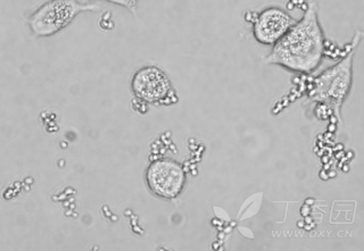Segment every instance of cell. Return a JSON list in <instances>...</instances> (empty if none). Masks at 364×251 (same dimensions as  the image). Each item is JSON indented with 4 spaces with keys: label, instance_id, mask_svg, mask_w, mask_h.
<instances>
[{
    "label": "cell",
    "instance_id": "obj_1",
    "mask_svg": "<svg viewBox=\"0 0 364 251\" xmlns=\"http://www.w3.org/2000/svg\"><path fill=\"white\" fill-rule=\"evenodd\" d=\"M326 38L318 20V5L309 4L303 18L296 21L287 33L274 43L265 58L267 65L299 74H312L321 65Z\"/></svg>",
    "mask_w": 364,
    "mask_h": 251
},
{
    "label": "cell",
    "instance_id": "obj_2",
    "mask_svg": "<svg viewBox=\"0 0 364 251\" xmlns=\"http://www.w3.org/2000/svg\"><path fill=\"white\" fill-rule=\"evenodd\" d=\"M361 39L362 32H356L350 43V52L338 63L324 69L314 79L309 94L311 101L327 106L339 121L341 118V108L352 89L353 60Z\"/></svg>",
    "mask_w": 364,
    "mask_h": 251
},
{
    "label": "cell",
    "instance_id": "obj_3",
    "mask_svg": "<svg viewBox=\"0 0 364 251\" xmlns=\"http://www.w3.org/2000/svg\"><path fill=\"white\" fill-rule=\"evenodd\" d=\"M95 9L98 7L77 0H51L32 16L31 28L38 35H54L71 23L80 13Z\"/></svg>",
    "mask_w": 364,
    "mask_h": 251
},
{
    "label": "cell",
    "instance_id": "obj_4",
    "mask_svg": "<svg viewBox=\"0 0 364 251\" xmlns=\"http://www.w3.org/2000/svg\"><path fill=\"white\" fill-rule=\"evenodd\" d=\"M185 169L173 160H155L148 166L146 182L148 188L157 197L176 199L186 186Z\"/></svg>",
    "mask_w": 364,
    "mask_h": 251
},
{
    "label": "cell",
    "instance_id": "obj_5",
    "mask_svg": "<svg viewBox=\"0 0 364 251\" xmlns=\"http://www.w3.org/2000/svg\"><path fill=\"white\" fill-rule=\"evenodd\" d=\"M131 88L138 99L149 104H164L172 94L170 79L156 66H145L136 71Z\"/></svg>",
    "mask_w": 364,
    "mask_h": 251
},
{
    "label": "cell",
    "instance_id": "obj_6",
    "mask_svg": "<svg viewBox=\"0 0 364 251\" xmlns=\"http://www.w3.org/2000/svg\"><path fill=\"white\" fill-rule=\"evenodd\" d=\"M295 23V18L284 9L267 7L254 20V39L263 46H273Z\"/></svg>",
    "mask_w": 364,
    "mask_h": 251
},
{
    "label": "cell",
    "instance_id": "obj_7",
    "mask_svg": "<svg viewBox=\"0 0 364 251\" xmlns=\"http://www.w3.org/2000/svg\"><path fill=\"white\" fill-rule=\"evenodd\" d=\"M82 1H90V0H82ZM104 1H108V3L115 4V5H119V6L124 7V9H128V11L132 13H136L138 3H139V0H104Z\"/></svg>",
    "mask_w": 364,
    "mask_h": 251
}]
</instances>
